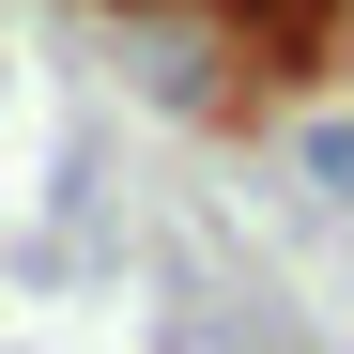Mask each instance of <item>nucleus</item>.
Listing matches in <instances>:
<instances>
[{
  "label": "nucleus",
  "instance_id": "nucleus-1",
  "mask_svg": "<svg viewBox=\"0 0 354 354\" xmlns=\"http://www.w3.org/2000/svg\"><path fill=\"white\" fill-rule=\"evenodd\" d=\"M108 16H124V93L139 108H169V124H231V108H247V46H231L201 0H108Z\"/></svg>",
  "mask_w": 354,
  "mask_h": 354
},
{
  "label": "nucleus",
  "instance_id": "nucleus-2",
  "mask_svg": "<svg viewBox=\"0 0 354 354\" xmlns=\"http://www.w3.org/2000/svg\"><path fill=\"white\" fill-rule=\"evenodd\" d=\"M292 169H308L324 201H354V108H339V124H308V139H292Z\"/></svg>",
  "mask_w": 354,
  "mask_h": 354
}]
</instances>
